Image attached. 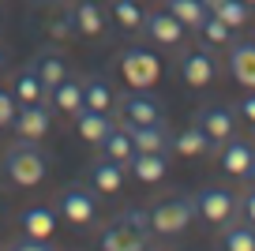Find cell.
Masks as SVG:
<instances>
[{"instance_id": "obj_39", "label": "cell", "mask_w": 255, "mask_h": 251, "mask_svg": "<svg viewBox=\"0 0 255 251\" xmlns=\"http://www.w3.org/2000/svg\"><path fill=\"white\" fill-rule=\"evenodd\" d=\"M0 218H4V203H0Z\"/></svg>"}, {"instance_id": "obj_2", "label": "cell", "mask_w": 255, "mask_h": 251, "mask_svg": "<svg viewBox=\"0 0 255 251\" xmlns=\"http://www.w3.org/2000/svg\"><path fill=\"white\" fill-rule=\"evenodd\" d=\"M195 221V199L191 195H165L150 206V229L154 236H180Z\"/></svg>"}, {"instance_id": "obj_15", "label": "cell", "mask_w": 255, "mask_h": 251, "mask_svg": "<svg viewBox=\"0 0 255 251\" xmlns=\"http://www.w3.org/2000/svg\"><path fill=\"white\" fill-rule=\"evenodd\" d=\"M72 19H75V34H79V38H102L105 23H109V15H105V8L98 0H75Z\"/></svg>"}, {"instance_id": "obj_11", "label": "cell", "mask_w": 255, "mask_h": 251, "mask_svg": "<svg viewBox=\"0 0 255 251\" xmlns=\"http://www.w3.org/2000/svg\"><path fill=\"white\" fill-rule=\"evenodd\" d=\"M11 127H15L19 139L26 142H41L49 135V109L45 102H34V105H19L15 120H11Z\"/></svg>"}, {"instance_id": "obj_23", "label": "cell", "mask_w": 255, "mask_h": 251, "mask_svg": "<svg viewBox=\"0 0 255 251\" xmlns=\"http://www.w3.org/2000/svg\"><path fill=\"white\" fill-rule=\"evenodd\" d=\"M11 94L19 98V105H34V102H49V87L38 79V71L34 68H23L15 75V87H11Z\"/></svg>"}, {"instance_id": "obj_17", "label": "cell", "mask_w": 255, "mask_h": 251, "mask_svg": "<svg viewBox=\"0 0 255 251\" xmlns=\"http://www.w3.org/2000/svg\"><path fill=\"white\" fill-rule=\"evenodd\" d=\"M229 71L244 90H255V41H237V45H233Z\"/></svg>"}, {"instance_id": "obj_41", "label": "cell", "mask_w": 255, "mask_h": 251, "mask_svg": "<svg viewBox=\"0 0 255 251\" xmlns=\"http://www.w3.org/2000/svg\"><path fill=\"white\" fill-rule=\"evenodd\" d=\"M248 4H252V8H255V0H248Z\"/></svg>"}, {"instance_id": "obj_10", "label": "cell", "mask_w": 255, "mask_h": 251, "mask_svg": "<svg viewBox=\"0 0 255 251\" xmlns=\"http://www.w3.org/2000/svg\"><path fill=\"white\" fill-rule=\"evenodd\" d=\"M214 75H218V64H214V56H210L207 49H191V53L180 56V79L188 83L191 90L210 87Z\"/></svg>"}, {"instance_id": "obj_9", "label": "cell", "mask_w": 255, "mask_h": 251, "mask_svg": "<svg viewBox=\"0 0 255 251\" xmlns=\"http://www.w3.org/2000/svg\"><path fill=\"white\" fill-rule=\"evenodd\" d=\"M143 34L154 41V45L173 49V45H180V41H184L188 26H184L176 15H169V11L161 8V11H146V19H143Z\"/></svg>"}, {"instance_id": "obj_40", "label": "cell", "mask_w": 255, "mask_h": 251, "mask_svg": "<svg viewBox=\"0 0 255 251\" xmlns=\"http://www.w3.org/2000/svg\"><path fill=\"white\" fill-rule=\"evenodd\" d=\"M41 4H56V0H41Z\"/></svg>"}, {"instance_id": "obj_12", "label": "cell", "mask_w": 255, "mask_h": 251, "mask_svg": "<svg viewBox=\"0 0 255 251\" xmlns=\"http://www.w3.org/2000/svg\"><path fill=\"white\" fill-rule=\"evenodd\" d=\"M124 173H128L124 161H113V157L102 154L94 165H90L87 180H90V188H94L98 195H117V191L124 188Z\"/></svg>"}, {"instance_id": "obj_27", "label": "cell", "mask_w": 255, "mask_h": 251, "mask_svg": "<svg viewBox=\"0 0 255 251\" xmlns=\"http://www.w3.org/2000/svg\"><path fill=\"white\" fill-rule=\"evenodd\" d=\"M30 68L38 71V79L45 83V87H56L60 79L72 75V71H68V60H64V56H56V53H38V56L30 60Z\"/></svg>"}, {"instance_id": "obj_28", "label": "cell", "mask_w": 255, "mask_h": 251, "mask_svg": "<svg viewBox=\"0 0 255 251\" xmlns=\"http://www.w3.org/2000/svg\"><path fill=\"white\" fill-rule=\"evenodd\" d=\"M210 15H218L225 26L240 30V26H248V19H252V4H248V0H222L218 11H210Z\"/></svg>"}, {"instance_id": "obj_33", "label": "cell", "mask_w": 255, "mask_h": 251, "mask_svg": "<svg viewBox=\"0 0 255 251\" xmlns=\"http://www.w3.org/2000/svg\"><path fill=\"white\" fill-rule=\"evenodd\" d=\"M8 248L11 251H49V248H53V240H38V236H26L23 233V236H15Z\"/></svg>"}, {"instance_id": "obj_8", "label": "cell", "mask_w": 255, "mask_h": 251, "mask_svg": "<svg viewBox=\"0 0 255 251\" xmlns=\"http://www.w3.org/2000/svg\"><path fill=\"white\" fill-rule=\"evenodd\" d=\"M195 124L207 131V139L214 142V146H222V142H229L233 131H237V109H229V105H203V109L195 113Z\"/></svg>"}, {"instance_id": "obj_1", "label": "cell", "mask_w": 255, "mask_h": 251, "mask_svg": "<svg viewBox=\"0 0 255 251\" xmlns=\"http://www.w3.org/2000/svg\"><path fill=\"white\" fill-rule=\"evenodd\" d=\"M45 169H49L45 154L38 150V142H26V139H19L0 161V173L11 188H38L45 180Z\"/></svg>"}, {"instance_id": "obj_14", "label": "cell", "mask_w": 255, "mask_h": 251, "mask_svg": "<svg viewBox=\"0 0 255 251\" xmlns=\"http://www.w3.org/2000/svg\"><path fill=\"white\" fill-rule=\"evenodd\" d=\"M56 221H60V214H56L53 206H45V203H30L19 214V229H23L26 236H38V240H53Z\"/></svg>"}, {"instance_id": "obj_20", "label": "cell", "mask_w": 255, "mask_h": 251, "mask_svg": "<svg viewBox=\"0 0 255 251\" xmlns=\"http://www.w3.org/2000/svg\"><path fill=\"white\" fill-rule=\"evenodd\" d=\"M214 150L218 146L207 139V131H203L199 124L184 127V131L173 139V154H180V157H203V154H214Z\"/></svg>"}, {"instance_id": "obj_25", "label": "cell", "mask_w": 255, "mask_h": 251, "mask_svg": "<svg viewBox=\"0 0 255 251\" xmlns=\"http://www.w3.org/2000/svg\"><path fill=\"white\" fill-rule=\"evenodd\" d=\"M165 11H169V15H176L188 30H199V26L207 23V15H210L203 0H165Z\"/></svg>"}, {"instance_id": "obj_37", "label": "cell", "mask_w": 255, "mask_h": 251, "mask_svg": "<svg viewBox=\"0 0 255 251\" xmlns=\"http://www.w3.org/2000/svg\"><path fill=\"white\" fill-rule=\"evenodd\" d=\"M203 4H207V11H218V4H222V0H203Z\"/></svg>"}, {"instance_id": "obj_29", "label": "cell", "mask_w": 255, "mask_h": 251, "mask_svg": "<svg viewBox=\"0 0 255 251\" xmlns=\"http://www.w3.org/2000/svg\"><path fill=\"white\" fill-rule=\"evenodd\" d=\"M222 248L225 251H255V225L244 221V225H229L222 233Z\"/></svg>"}, {"instance_id": "obj_32", "label": "cell", "mask_w": 255, "mask_h": 251, "mask_svg": "<svg viewBox=\"0 0 255 251\" xmlns=\"http://www.w3.org/2000/svg\"><path fill=\"white\" fill-rule=\"evenodd\" d=\"M15 113H19V98L11 90H0V127H11Z\"/></svg>"}, {"instance_id": "obj_35", "label": "cell", "mask_w": 255, "mask_h": 251, "mask_svg": "<svg viewBox=\"0 0 255 251\" xmlns=\"http://www.w3.org/2000/svg\"><path fill=\"white\" fill-rule=\"evenodd\" d=\"M237 113H240L244 120H252V124H255V90H252V94H244V98H240Z\"/></svg>"}, {"instance_id": "obj_26", "label": "cell", "mask_w": 255, "mask_h": 251, "mask_svg": "<svg viewBox=\"0 0 255 251\" xmlns=\"http://www.w3.org/2000/svg\"><path fill=\"white\" fill-rule=\"evenodd\" d=\"M113 105H117V98H113V90L105 87V79H98V75H87V79H83V109L109 113Z\"/></svg>"}, {"instance_id": "obj_18", "label": "cell", "mask_w": 255, "mask_h": 251, "mask_svg": "<svg viewBox=\"0 0 255 251\" xmlns=\"http://www.w3.org/2000/svg\"><path fill=\"white\" fill-rule=\"evenodd\" d=\"M75 131H79V139H83V142L98 146V142H102L105 135L113 131V120H109V113H98V109H79V113H75Z\"/></svg>"}, {"instance_id": "obj_36", "label": "cell", "mask_w": 255, "mask_h": 251, "mask_svg": "<svg viewBox=\"0 0 255 251\" xmlns=\"http://www.w3.org/2000/svg\"><path fill=\"white\" fill-rule=\"evenodd\" d=\"M244 180H248V184H252V188H255V161L248 165V173H244Z\"/></svg>"}, {"instance_id": "obj_21", "label": "cell", "mask_w": 255, "mask_h": 251, "mask_svg": "<svg viewBox=\"0 0 255 251\" xmlns=\"http://www.w3.org/2000/svg\"><path fill=\"white\" fill-rule=\"evenodd\" d=\"M131 131V142H135V150H173V139H169V127L165 120L161 124H135V127H128Z\"/></svg>"}, {"instance_id": "obj_4", "label": "cell", "mask_w": 255, "mask_h": 251, "mask_svg": "<svg viewBox=\"0 0 255 251\" xmlns=\"http://www.w3.org/2000/svg\"><path fill=\"white\" fill-rule=\"evenodd\" d=\"M56 214H60L68 225H75V229L94 225V218H98V191L83 188V184H68V188L60 191V199H56Z\"/></svg>"}, {"instance_id": "obj_19", "label": "cell", "mask_w": 255, "mask_h": 251, "mask_svg": "<svg viewBox=\"0 0 255 251\" xmlns=\"http://www.w3.org/2000/svg\"><path fill=\"white\" fill-rule=\"evenodd\" d=\"M105 15H109L124 34H135V30H143L146 11H143V4H139V0H109Z\"/></svg>"}, {"instance_id": "obj_6", "label": "cell", "mask_w": 255, "mask_h": 251, "mask_svg": "<svg viewBox=\"0 0 255 251\" xmlns=\"http://www.w3.org/2000/svg\"><path fill=\"white\" fill-rule=\"evenodd\" d=\"M117 109H120V124L124 127H135V124H161L165 120V109L154 94L146 90H131V94L117 98Z\"/></svg>"}, {"instance_id": "obj_5", "label": "cell", "mask_w": 255, "mask_h": 251, "mask_svg": "<svg viewBox=\"0 0 255 251\" xmlns=\"http://www.w3.org/2000/svg\"><path fill=\"white\" fill-rule=\"evenodd\" d=\"M191 199H195V218L207 221V225H214V229L229 225V221L240 214L237 195L225 191V188H203L199 195H191Z\"/></svg>"}, {"instance_id": "obj_34", "label": "cell", "mask_w": 255, "mask_h": 251, "mask_svg": "<svg viewBox=\"0 0 255 251\" xmlns=\"http://www.w3.org/2000/svg\"><path fill=\"white\" fill-rule=\"evenodd\" d=\"M237 203H240V214H244V221H252V225H255V188H248V195L237 199Z\"/></svg>"}, {"instance_id": "obj_3", "label": "cell", "mask_w": 255, "mask_h": 251, "mask_svg": "<svg viewBox=\"0 0 255 251\" xmlns=\"http://www.w3.org/2000/svg\"><path fill=\"white\" fill-rule=\"evenodd\" d=\"M117 71L124 75V83L131 90H150L161 79V60H158V53L135 45V49H124L117 56Z\"/></svg>"}, {"instance_id": "obj_30", "label": "cell", "mask_w": 255, "mask_h": 251, "mask_svg": "<svg viewBox=\"0 0 255 251\" xmlns=\"http://www.w3.org/2000/svg\"><path fill=\"white\" fill-rule=\"evenodd\" d=\"M199 34H203L207 45H229L233 41V26H225L218 15H207V23L199 26Z\"/></svg>"}, {"instance_id": "obj_24", "label": "cell", "mask_w": 255, "mask_h": 251, "mask_svg": "<svg viewBox=\"0 0 255 251\" xmlns=\"http://www.w3.org/2000/svg\"><path fill=\"white\" fill-rule=\"evenodd\" d=\"M98 150H102L105 157H113V161H124L128 165V161H131V154H135V142H131V131H128V127L113 124V131L98 142Z\"/></svg>"}, {"instance_id": "obj_38", "label": "cell", "mask_w": 255, "mask_h": 251, "mask_svg": "<svg viewBox=\"0 0 255 251\" xmlns=\"http://www.w3.org/2000/svg\"><path fill=\"white\" fill-rule=\"evenodd\" d=\"M0 68H4V49H0Z\"/></svg>"}, {"instance_id": "obj_31", "label": "cell", "mask_w": 255, "mask_h": 251, "mask_svg": "<svg viewBox=\"0 0 255 251\" xmlns=\"http://www.w3.org/2000/svg\"><path fill=\"white\" fill-rule=\"evenodd\" d=\"M49 34H53L56 41H68V38H79V34H75V19H72V8L64 11L60 19H56V23H49Z\"/></svg>"}, {"instance_id": "obj_13", "label": "cell", "mask_w": 255, "mask_h": 251, "mask_svg": "<svg viewBox=\"0 0 255 251\" xmlns=\"http://www.w3.org/2000/svg\"><path fill=\"white\" fill-rule=\"evenodd\" d=\"M128 173L139 184H158L169 173V154L165 150H135L131 161H128Z\"/></svg>"}, {"instance_id": "obj_22", "label": "cell", "mask_w": 255, "mask_h": 251, "mask_svg": "<svg viewBox=\"0 0 255 251\" xmlns=\"http://www.w3.org/2000/svg\"><path fill=\"white\" fill-rule=\"evenodd\" d=\"M222 169L229 176H244L248 173V165L255 161V150H252V142H237V139H229V142H222Z\"/></svg>"}, {"instance_id": "obj_16", "label": "cell", "mask_w": 255, "mask_h": 251, "mask_svg": "<svg viewBox=\"0 0 255 251\" xmlns=\"http://www.w3.org/2000/svg\"><path fill=\"white\" fill-rule=\"evenodd\" d=\"M49 102H53L56 113H64V117H75V113L83 109V79H60L56 87H49Z\"/></svg>"}, {"instance_id": "obj_7", "label": "cell", "mask_w": 255, "mask_h": 251, "mask_svg": "<svg viewBox=\"0 0 255 251\" xmlns=\"http://www.w3.org/2000/svg\"><path fill=\"white\" fill-rule=\"evenodd\" d=\"M94 244H98L102 251H143L146 244H150V236L139 233V229L131 225L124 214H117V218H113L109 225L98 233V240H94Z\"/></svg>"}]
</instances>
